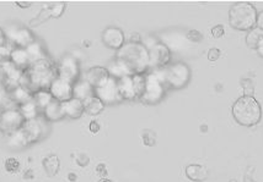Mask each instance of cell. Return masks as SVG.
Instances as JSON below:
<instances>
[{
    "instance_id": "cell-1",
    "label": "cell",
    "mask_w": 263,
    "mask_h": 182,
    "mask_svg": "<svg viewBox=\"0 0 263 182\" xmlns=\"http://www.w3.org/2000/svg\"><path fill=\"white\" fill-rule=\"evenodd\" d=\"M116 60L123 64L132 76L144 75L149 69V49L143 43H124V46L117 50Z\"/></svg>"
},
{
    "instance_id": "cell-2",
    "label": "cell",
    "mask_w": 263,
    "mask_h": 182,
    "mask_svg": "<svg viewBox=\"0 0 263 182\" xmlns=\"http://www.w3.org/2000/svg\"><path fill=\"white\" fill-rule=\"evenodd\" d=\"M25 77H26L27 86L32 92L37 90L49 88L53 81L57 78V67L53 66L49 59H43V60L36 61L31 64L29 69L25 71Z\"/></svg>"
},
{
    "instance_id": "cell-3",
    "label": "cell",
    "mask_w": 263,
    "mask_h": 182,
    "mask_svg": "<svg viewBox=\"0 0 263 182\" xmlns=\"http://www.w3.org/2000/svg\"><path fill=\"white\" fill-rule=\"evenodd\" d=\"M233 116L240 125L251 127L257 125L262 118V108L253 97L242 96L234 103Z\"/></svg>"
},
{
    "instance_id": "cell-4",
    "label": "cell",
    "mask_w": 263,
    "mask_h": 182,
    "mask_svg": "<svg viewBox=\"0 0 263 182\" xmlns=\"http://www.w3.org/2000/svg\"><path fill=\"white\" fill-rule=\"evenodd\" d=\"M257 10L251 3L237 2L230 8L229 22L239 31H250L256 26Z\"/></svg>"
},
{
    "instance_id": "cell-5",
    "label": "cell",
    "mask_w": 263,
    "mask_h": 182,
    "mask_svg": "<svg viewBox=\"0 0 263 182\" xmlns=\"http://www.w3.org/2000/svg\"><path fill=\"white\" fill-rule=\"evenodd\" d=\"M144 88L140 94L139 99L145 104H156L164 98L166 92V84L161 76H159L155 72L144 75Z\"/></svg>"
},
{
    "instance_id": "cell-6",
    "label": "cell",
    "mask_w": 263,
    "mask_h": 182,
    "mask_svg": "<svg viewBox=\"0 0 263 182\" xmlns=\"http://www.w3.org/2000/svg\"><path fill=\"white\" fill-rule=\"evenodd\" d=\"M190 77V67L183 62H176V64L171 65L161 75V78L164 80L166 86L172 87V88H182L189 83Z\"/></svg>"
},
{
    "instance_id": "cell-7",
    "label": "cell",
    "mask_w": 263,
    "mask_h": 182,
    "mask_svg": "<svg viewBox=\"0 0 263 182\" xmlns=\"http://www.w3.org/2000/svg\"><path fill=\"white\" fill-rule=\"evenodd\" d=\"M26 122L18 109H5L0 114V131L8 136L15 131L20 130Z\"/></svg>"
},
{
    "instance_id": "cell-8",
    "label": "cell",
    "mask_w": 263,
    "mask_h": 182,
    "mask_svg": "<svg viewBox=\"0 0 263 182\" xmlns=\"http://www.w3.org/2000/svg\"><path fill=\"white\" fill-rule=\"evenodd\" d=\"M57 76L62 80L75 83L79 80L80 67L79 62L71 55H64L57 66Z\"/></svg>"
},
{
    "instance_id": "cell-9",
    "label": "cell",
    "mask_w": 263,
    "mask_h": 182,
    "mask_svg": "<svg viewBox=\"0 0 263 182\" xmlns=\"http://www.w3.org/2000/svg\"><path fill=\"white\" fill-rule=\"evenodd\" d=\"M45 120L41 118L32 119V120H27L24 124V126L21 127V130H23L25 137H26L27 140V143H29V146L30 144L40 142L41 140H43V138L47 137V126H46Z\"/></svg>"
},
{
    "instance_id": "cell-10",
    "label": "cell",
    "mask_w": 263,
    "mask_h": 182,
    "mask_svg": "<svg viewBox=\"0 0 263 182\" xmlns=\"http://www.w3.org/2000/svg\"><path fill=\"white\" fill-rule=\"evenodd\" d=\"M95 96L102 100L103 104H115L121 102L122 97L117 87V80L115 77H109L105 83L95 88Z\"/></svg>"
},
{
    "instance_id": "cell-11",
    "label": "cell",
    "mask_w": 263,
    "mask_h": 182,
    "mask_svg": "<svg viewBox=\"0 0 263 182\" xmlns=\"http://www.w3.org/2000/svg\"><path fill=\"white\" fill-rule=\"evenodd\" d=\"M6 38H9L17 48H27L36 42L31 30L23 26H10L5 31Z\"/></svg>"
},
{
    "instance_id": "cell-12",
    "label": "cell",
    "mask_w": 263,
    "mask_h": 182,
    "mask_svg": "<svg viewBox=\"0 0 263 182\" xmlns=\"http://www.w3.org/2000/svg\"><path fill=\"white\" fill-rule=\"evenodd\" d=\"M171 52L164 43H155L149 49V67L160 69L168 64Z\"/></svg>"
},
{
    "instance_id": "cell-13",
    "label": "cell",
    "mask_w": 263,
    "mask_h": 182,
    "mask_svg": "<svg viewBox=\"0 0 263 182\" xmlns=\"http://www.w3.org/2000/svg\"><path fill=\"white\" fill-rule=\"evenodd\" d=\"M49 93L52 97L58 102L64 103L67 100H70L73 97V83L68 82V81L62 80V78H55L53 81L51 86H49Z\"/></svg>"
},
{
    "instance_id": "cell-14",
    "label": "cell",
    "mask_w": 263,
    "mask_h": 182,
    "mask_svg": "<svg viewBox=\"0 0 263 182\" xmlns=\"http://www.w3.org/2000/svg\"><path fill=\"white\" fill-rule=\"evenodd\" d=\"M124 33L118 27H107L102 33V42L109 49H121L124 46Z\"/></svg>"
},
{
    "instance_id": "cell-15",
    "label": "cell",
    "mask_w": 263,
    "mask_h": 182,
    "mask_svg": "<svg viewBox=\"0 0 263 182\" xmlns=\"http://www.w3.org/2000/svg\"><path fill=\"white\" fill-rule=\"evenodd\" d=\"M117 87L120 90L122 99H136L138 98V92L136 82H134L133 76H124L117 80Z\"/></svg>"
},
{
    "instance_id": "cell-16",
    "label": "cell",
    "mask_w": 263,
    "mask_h": 182,
    "mask_svg": "<svg viewBox=\"0 0 263 182\" xmlns=\"http://www.w3.org/2000/svg\"><path fill=\"white\" fill-rule=\"evenodd\" d=\"M109 77L111 76H109L107 69L102 66H93L86 72L84 80L91 84L93 88H96V87H100L101 84L105 83Z\"/></svg>"
},
{
    "instance_id": "cell-17",
    "label": "cell",
    "mask_w": 263,
    "mask_h": 182,
    "mask_svg": "<svg viewBox=\"0 0 263 182\" xmlns=\"http://www.w3.org/2000/svg\"><path fill=\"white\" fill-rule=\"evenodd\" d=\"M62 110H63L64 118L67 116L69 119H79L85 111V108H84L83 100L71 98L70 100L62 103Z\"/></svg>"
},
{
    "instance_id": "cell-18",
    "label": "cell",
    "mask_w": 263,
    "mask_h": 182,
    "mask_svg": "<svg viewBox=\"0 0 263 182\" xmlns=\"http://www.w3.org/2000/svg\"><path fill=\"white\" fill-rule=\"evenodd\" d=\"M95 96V88L90 84L87 81L83 80H78L77 82L73 84V97L77 99L80 100H85L90 97Z\"/></svg>"
},
{
    "instance_id": "cell-19",
    "label": "cell",
    "mask_w": 263,
    "mask_h": 182,
    "mask_svg": "<svg viewBox=\"0 0 263 182\" xmlns=\"http://www.w3.org/2000/svg\"><path fill=\"white\" fill-rule=\"evenodd\" d=\"M10 61L15 66L21 69L23 71H26L31 65L30 56L27 54L26 48H15L11 50Z\"/></svg>"
},
{
    "instance_id": "cell-20",
    "label": "cell",
    "mask_w": 263,
    "mask_h": 182,
    "mask_svg": "<svg viewBox=\"0 0 263 182\" xmlns=\"http://www.w3.org/2000/svg\"><path fill=\"white\" fill-rule=\"evenodd\" d=\"M8 94L9 97H10V99L14 100L15 103H17L18 105L33 99V92L29 88V87L25 86V84H21V86L16 87V88L10 90Z\"/></svg>"
},
{
    "instance_id": "cell-21",
    "label": "cell",
    "mask_w": 263,
    "mask_h": 182,
    "mask_svg": "<svg viewBox=\"0 0 263 182\" xmlns=\"http://www.w3.org/2000/svg\"><path fill=\"white\" fill-rule=\"evenodd\" d=\"M186 176L193 182H204L208 178V170L200 164H190L186 166Z\"/></svg>"
},
{
    "instance_id": "cell-22",
    "label": "cell",
    "mask_w": 263,
    "mask_h": 182,
    "mask_svg": "<svg viewBox=\"0 0 263 182\" xmlns=\"http://www.w3.org/2000/svg\"><path fill=\"white\" fill-rule=\"evenodd\" d=\"M43 112H45V119L48 121H58L64 118L63 110H62V103L55 99H53L52 102L46 106Z\"/></svg>"
},
{
    "instance_id": "cell-23",
    "label": "cell",
    "mask_w": 263,
    "mask_h": 182,
    "mask_svg": "<svg viewBox=\"0 0 263 182\" xmlns=\"http://www.w3.org/2000/svg\"><path fill=\"white\" fill-rule=\"evenodd\" d=\"M42 165L47 176L53 177L59 172V169H61V160H59L57 154H49L43 159Z\"/></svg>"
},
{
    "instance_id": "cell-24",
    "label": "cell",
    "mask_w": 263,
    "mask_h": 182,
    "mask_svg": "<svg viewBox=\"0 0 263 182\" xmlns=\"http://www.w3.org/2000/svg\"><path fill=\"white\" fill-rule=\"evenodd\" d=\"M83 103L85 111L90 115H98L105 109V104L102 103V100L99 99L96 96L90 97V98L84 100Z\"/></svg>"
},
{
    "instance_id": "cell-25",
    "label": "cell",
    "mask_w": 263,
    "mask_h": 182,
    "mask_svg": "<svg viewBox=\"0 0 263 182\" xmlns=\"http://www.w3.org/2000/svg\"><path fill=\"white\" fill-rule=\"evenodd\" d=\"M26 50H27V54H29V56H30L31 64H33V62H36V61L43 60V59H47L46 50L40 44V43H37V42L32 43V44H30L29 47H27Z\"/></svg>"
},
{
    "instance_id": "cell-26",
    "label": "cell",
    "mask_w": 263,
    "mask_h": 182,
    "mask_svg": "<svg viewBox=\"0 0 263 182\" xmlns=\"http://www.w3.org/2000/svg\"><path fill=\"white\" fill-rule=\"evenodd\" d=\"M18 110L25 118V120H32V119L39 118V106L36 105V103L32 100L30 102L24 103V104L18 105Z\"/></svg>"
},
{
    "instance_id": "cell-27",
    "label": "cell",
    "mask_w": 263,
    "mask_h": 182,
    "mask_svg": "<svg viewBox=\"0 0 263 182\" xmlns=\"http://www.w3.org/2000/svg\"><path fill=\"white\" fill-rule=\"evenodd\" d=\"M53 99L54 98L52 97V94L47 89H41L33 93V102L36 103L39 109H43V110H45L46 106L48 105Z\"/></svg>"
},
{
    "instance_id": "cell-28",
    "label": "cell",
    "mask_w": 263,
    "mask_h": 182,
    "mask_svg": "<svg viewBox=\"0 0 263 182\" xmlns=\"http://www.w3.org/2000/svg\"><path fill=\"white\" fill-rule=\"evenodd\" d=\"M263 39V31L258 27H253L252 30L249 31L246 36V44L250 47V48L256 49L259 43L262 42Z\"/></svg>"
},
{
    "instance_id": "cell-29",
    "label": "cell",
    "mask_w": 263,
    "mask_h": 182,
    "mask_svg": "<svg viewBox=\"0 0 263 182\" xmlns=\"http://www.w3.org/2000/svg\"><path fill=\"white\" fill-rule=\"evenodd\" d=\"M65 8H67V4L64 2H57L53 3V4L48 5L49 9V14H51V17H61L63 15V12L65 11Z\"/></svg>"
},
{
    "instance_id": "cell-30",
    "label": "cell",
    "mask_w": 263,
    "mask_h": 182,
    "mask_svg": "<svg viewBox=\"0 0 263 182\" xmlns=\"http://www.w3.org/2000/svg\"><path fill=\"white\" fill-rule=\"evenodd\" d=\"M142 141L144 146L154 147L158 140H156V133L152 130H144L142 132Z\"/></svg>"
},
{
    "instance_id": "cell-31",
    "label": "cell",
    "mask_w": 263,
    "mask_h": 182,
    "mask_svg": "<svg viewBox=\"0 0 263 182\" xmlns=\"http://www.w3.org/2000/svg\"><path fill=\"white\" fill-rule=\"evenodd\" d=\"M240 83L243 89V96L253 97V94H255V83H253L251 78H242Z\"/></svg>"
},
{
    "instance_id": "cell-32",
    "label": "cell",
    "mask_w": 263,
    "mask_h": 182,
    "mask_svg": "<svg viewBox=\"0 0 263 182\" xmlns=\"http://www.w3.org/2000/svg\"><path fill=\"white\" fill-rule=\"evenodd\" d=\"M5 170L9 172V174H16V172L20 170V162L16 158H8L4 163Z\"/></svg>"
},
{
    "instance_id": "cell-33",
    "label": "cell",
    "mask_w": 263,
    "mask_h": 182,
    "mask_svg": "<svg viewBox=\"0 0 263 182\" xmlns=\"http://www.w3.org/2000/svg\"><path fill=\"white\" fill-rule=\"evenodd\" d=\"M10 58H11V49L5 46L0 47V67H2L5 62L10 61Z\"/></svg>"
},
{
    "instance_id": "cell-34",
    "label": "cell",
    "mask_w": 263,
    "mask_h": 182,
    "mask_svg": "<svg viewBox=\"0 0 263 182\" xmlns=\"http://www.w3.org/2000/svg\"><path fill=\"white\" fill-rule=\"evenodd\" d=\"M186 38L189 39L190 42L199 43V42H202L203 34L200 33L199 31H197V30H190L189 32L186 33Z\"/></svg>"
},
{
    "instance_id": "cell-35",
    "label": "cell",
    "mask_w": 263,
    "mask_h": 182,
    "mask_svg": "<svg viewBox=\"0 0 263 182\" xmlns=\"http://www.w3.org/2000/svg\"><path fill=\"white\" fill-rule=\"evenodd\" d=\"M75 162H77V164L80 168H85V166L90 164V158L85 153H79V154H77V156H75Z\"/></svg>"
},
{
    "instance_id": "cell-36",
    "label": "cell",
    "mask_w": 263,
    "mask_h": 182,
    "mask_svg": "<svg viewBox=\"0 0 263 182\" xmlns=\"http://www.w3.org/2000/svg\"><path fill=\"white\" fill-rule=\"evenodd\" d=\"M95 171H96V174H98L101 178H107V175H108L107 166H106V164H103V163H100V164H98V166H96V169H95Z\"/></svg>"
},
{
    "instance_id": "cell-37",
    "label": "cell",
    "mask_w": 263,
    "mask_h": 182,
    "mask_svg": "<svg viewBox=\"0 0 263 182\" xmlns=\"http://www.w3.org/2000/svg\"><path fill=\"white\" fill-rule=\"evenodd\" d=\"M224 34H225V28L223 25H217V26L212 28V36L214 37V38H221Z\"/></svg>"
},
{
    "instance_id": "cell-38",
    "label": "cell",
    "mask_w": 263,
    "mask_h": 182,
    "mask_svg": "<svg viewBox=\"0 0 263 182\" xmlns=\"http://www.w3.org/2000/svg\"><path fill=\"white\" fill-rule=\"evenodd\" d=\"M221 55V52L219 50L218 48H212L209 49L208 54H206V56H208V60L209 61H217L219 58H220Z\"/></svg>"
},
{
    "instance_id": "cell-39",
    "label": "cell",
    "mask_w": 263,
    "mask_h": 182,
    "mask_svg": "<svg viewBox=\"0 0 263 182\" xmlns=\"http://www.w3.org/2000/svg\"><path fill=\"white\" fill-rule=\"evenodd\" d=\"M100 128H101V126H100V124L96 120H92V121H90V124H89V130H90V132L91 133H98L99 131H100Z\"/></svg>"
},
{
    "instance_id": "cell-40",
    "label": "cell",
    "mask_w": 263,
    "mask_h": 182,
    "mask_svg": "<svg viewBox=\"0 0 263 182\" xmlns=\"http://www.w3.org/2000/svg\"><path fill=\"white\" fill-rule=\"evenodd\" d=\"M8 97H9L8 90L5 89V87L0 86V105L4 104V102L6 100V98H8Z\"/></svg>"
},
{
    "instance_id": "cell-41",
    "label": "cell",
    "mask_w": 263,
    "mask_h": 182,
    "mask_svg": "<svg viewBox=\"0 0 263 182\" xmlns=\"http://www.w3.org/2000/svg\"><path fill=\"white\" fill-rule=\"evenodd\" d=\"M256 25H257L258 28H261L263 31V11L257 14V21H256Z\"/></svg>"
},
{
    "instance_id": "cell-42",
    "label": "cell",
    "mask_w": 263,
    "mask_h": 182,
    "mask_svg": "<svg viewBox=\"0 0 263 182\" xmlns=\"http://www.w3.org/2000/svg\"><path fill=\"white\" fill-rule=\"evenodd\" d=\"M5 40H6L5 31L3 30V28H0V47H3L5 44Z\"/></svg>"
},
{
    "instance_id": "cell-43",
    "label": "cell",
    "mask_w": 263,
    "mask_h": 182,
    "mask_svg": "<svg viewBox=\"0 0 263 182\" xmlns=\"http://www.w3.org/2000/svg\"><path fill=\"white\" fill-rule=\"evenodd\" d=\"M16 5L20 6V8H23V9H26V8H29V6L32 5V2H16Z\"/></svg>"
},
{
    "instance_id": "cell-44",
    "label": "cell",
    "mask_w": 263,
    "mask_h": 182,
    "mask_svg": "<svg viewBox=\"0 0 263 182\" xmlns=\"http://www.w3.org/2000/svg\"><path fill=\"white\" fill-rule=\"evenodd\" d=\"M68 180H69V182H75L78 180V176H77V174H75V172H69L68 174Z\"/></svg>"
},
{
    "instance_id": "cell-45",
    "label": "cell",
    "mask_w": 263,
    "mask_h": 182,
    "mask_svg": "<svg viewBox=\"0 0 263 182\" xmlns=\"http://www.w3.org/2000/svg\"><path fill=\"white\" fill-rule=\"evenodd\" d=\"M24 178H33V171L31 170V169H29V170L25 171Z\"/></svg>"
},
{
    "instance_id": "cell-46",
    "label": "cell",
    "mask_w": 263,
    "mask_h": 182,
    "mask_svg": "<svg viewBox=\"0 0 263 182\" xmlns=\"http://www.w3.org/2000/svg\"><path fill=\"white\" fill-rule=\"evenodd\" d=\"M256 50H257V53L259 54V56H262V58H263V39H262V42L257 46V48H256Z\"/></svg>"
},
{
    "instance_id": "cell-47",
    "label": "cell",
    "mask_w": 263,
    "mask_h": 182,
    "mask_svg": "<svg viewBox=\"0 0 263 182\" xmlns=\"http://www.w3.org/2000/svg\"><path fill=\"white\" fill-rule=\"evenodd\" d=\"M243 181H245V182H256L255 180H252V177L250 176V175H246V176L243 177Z\"/></svg>"
},
{
    "instance_id": "cell-48",
    "label": "cell",
    "mask_w": 263,
    "mask_h": 182,
    "mask_svg": "<svg viewBox=\"0 0 263 182\" xmlns=\"http://www.w3.org/2000/svg\"><path fill=\"white\" fill-rule=\"evenodd\" d=\"M206 130H208V127H205V125H202V127H200V131H202V132H205Z\"/></svg>"
},
{
    "instance_id": "cell-49",
    "label": "cell",
    "mask_w": 263,
    "mask_h": 182,
    "mask_svg": "<svg viewBox=\"0 0 263 182\" xmlns=\"http://www.w3.org/2000/svg\"><path fill=\"white\" fill-rule=\"evenodd\" d=\"M99 182H114L112 180H109V178H101Z\"/></svg>"
},
{
    "instance_id": "cell-50",
    "label": "cell",
    "mask_w": 263,
    "mask_h": 182,
    "mask_svg": "<svg viewBox=\"0 0 263 182\" xmlns=\"http://www.w3.org/2000/svg\"><path fill=\"white\" fill-rule=\"evenodd\" d=\"M229 182H239V181H237V180H230Z\"/></svg>"
}]
</instances>
